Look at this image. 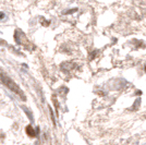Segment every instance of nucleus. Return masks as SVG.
Returning a JSON list of instances; mask_svg holds the SVG:
<instances>
[{
	"label": "nucleus",
	"mask_w": 146,
	"mask_h": 145,
	"mask_svg": "<svg viewBox=\"0 0 146 145\" xmlns=\"http://www.w3.org/2000/svg\"><path fill=\"white\" fill-rule=\"evenodd\" d=\"M25 131H26V134L30 136V138H34L35 136V131H34V129L31 127V126H27L26 127V129H25Z\"/></svg>",
	"instance_id": "obj_1"
}]
</instances>
